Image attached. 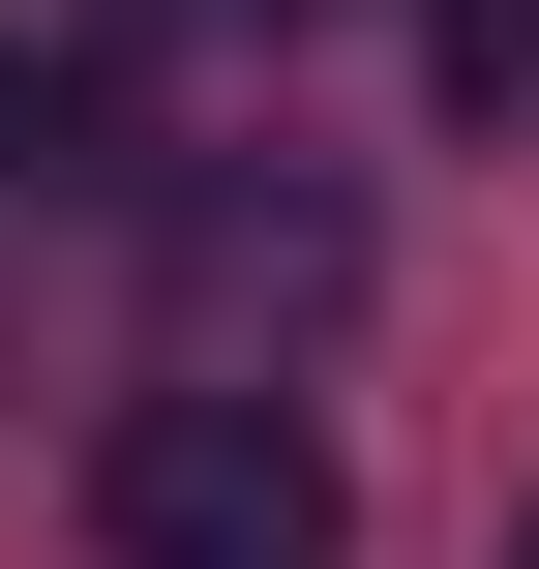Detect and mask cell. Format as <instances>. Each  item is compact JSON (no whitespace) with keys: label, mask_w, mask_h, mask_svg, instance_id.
Instances as JSON below:
<instances>
[{"label":"cell","mask_w":539,"mask_h":569,"mask_svg":"<svg viewBox=\"0 0 539 569\" xmlns=\"http://www.w3.org/2000/svg\"><path fill=\"white\" fill-rule=\"evenodd\" d=\"M90 569H360V480H330V420H300V390L180 360V390H120V420H90Z\"/></svg>","instance_id":"6da1fadb"},{"label":"cell","mask_w":539,"mask_h":569,"mask_svg":"<svg viewBox=\"0 0 539 569\" xmlns=\"http://www.w3.org/2000/svg\"><path fill=\"white\" fill-rule=\"evenodd\" d=\"M120 30H150V60H300L330 0H120Z\"/></svg>","instance_id":"277c9868"},{"label":"cell","mask_w":539,"mask_h":569,"mask_svg":"<svg viewBox=\"0 0 539 569\" xmlns=\"http://www.w3.org/2000/svg\"><path fill=\"white\" fill-rule=\"evenodd\" d=\"M510 569H539V510H510Z\"/></svg>","instance_id":"5b68a950"},{"label":"cell","mask_w":539,"mask_h":569,"mask_svg":"<svg viewBox=\"0 0 539 569\" xmlns=\"http://www.w3.org/2000/svg\"><path fill=\"white\" fill-rule=\"evenodd\" d=\"M150 240H180V330H240V300H270V330H330V300H360V210H300V180H270V210H240V180H180Z\"/></svg>","instance_id":"7a4b0ae2"},{"label":"cell","mask_w":539,"mask_h":569,"mask_svg":"<svg viewBox=\"0 0 539 569\" xmlns=\"http://www.w3.org/2000/svg\"><path fill=\"white\" fill-rule=\"evenodd\" d=\"M420 60H450V120H539V0H420Z\"/></svg>","instance_id":"3957f363"}]
</instances>
